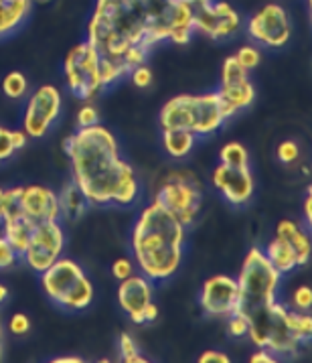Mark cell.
<instances>
[{
  "label": "cell",
  "mask_w": 312,
  "mask_h": 363,
  "mask_svg": "<svg viewBox=\"0 0 312 363\" xmlns=\"http://www.w3.org/2000/svg\"><path fill=\"white\" fill-rule=\"evenodd\" d=\"M193 33V9L186 0H96L85 41L101 59L122 63L130 47L152 51L165 41L186 45Z\"/></svg>",
  "instance_id": "6da1fadb"
},
{
  "label": "cell",
  "mask_w": 312,
  "mask_h": 363,
  "mask_svg": "<svg viewBox=\"0 0 312 363\" xmlns=\"http://www.w3.org/2000/svg\"><path fill=\"white\" fill-rule=\"evenodd\" d=\"M71 181L89 207H132L140 199L134 167L122 159L118 138L101 124L75 128L63 143Z\"/></svg>",
  "instance_id": "7a4b0ae2"
},
{
  "label": "cell",
  "mask_w": 312,
  "mask_h": 363,
  "mask_svg": "<svg viewBox=\"0 0 312 363\" xmlns=\"http://www.w3.org/2000/svg\"><path fill=\"white\" fill-rule=\"evenodd\" d=\"M186 228L158 199L142 207L130 232V254L140 274L152 282L172 278L184 256Z\"/></svg>",
  "instance_id": "3957f363"
},
{
  "label": "cell",
  "mask_w": 312,
  "mask_h": 363,
  "mask_svg": "<svg viewBox=\"0 0 312 363\" xmlns=\"http://www.w3.org/2000/svg\"><path fill=\"white\" fill-rule=\"evenodd\" d=\"M247 315V337L255 347H266L276 357H296L302 345L312 337V319L308 313H298L278 303L254 308Z\"/></svg>",
  "instance_id": "277c9868"
},
{
  "label": "cell",
  "mask_w": 312,
  "mask_h": 363,
  "mask_svg": "<svg viewBox=\"0 0 312 363\" xmlns=\"http://www.w3.org/2000/svg\"><path fill=\"white\" fill-rule=\"evenodd\" d=\"M227 122L217 91L181 94L165 102L158 114L162 130H189L197 138H207Z\"/></svg>",
  "instance_id": "5b68a950"
},
{
  "label": "cell",
  "mask_w": 312,
  "mask_h": 363,
  "mask_svg": "<svg viewBox=\"0 0 312 363\" xmlns=\"http://www.w3.org/2000/svg\"><path fill=\"white\" fill-rule=\"evenodd\" d=\"M41 289L47 298L65 311H85L94 303V282L79 262L61 256L41 272Z\"/></svg>",
  "instance_id": "8992f818"
},
{
  "label": "cell",
  "mask_w": 312,
  "mask_h": 363,
  "mask_svg": "<svg viewBox=\"0 0 312 363\" xmlns=\"http://www.w3.org/2000/svg\"><path fill=\"white\" fill-rule=\"evenodd\" d=\"M235 280L240 286V311L250 313L278 298L282 274L272 266L264 247L252 246L243 256L241 270Z\"/></svg>",
  "instance_id": "52a82bcc"
},
{
  "label": "cell",
  "mask_w": 312,
  "mask_h": 363,
  "mask_svg": "<svg viewBox=\"0 0 312 363\" xmlns=\"http://www.w3.org/2000/svg\"><path fill=\"white\" fill-rule=\"evenodd\" d=\"M155 197L184 228L197 221L203 207V187L191 171H172L167 174Z\"/></svg>",
  "instance_id": "ba28073f"
},
{
  "label": "cell",
  "mask_w": 312,
  "mask_h": 363,
  "mask_svg": "<svg viewBox=\"0 0 312 363\" xmlns=\"http://www.w3.org/2000/svg\"><path fill=\"white\" fill-rule=\"evenodd\" d=\"M63 75H65L67 89L77 100L89 102L91 98H96L104 89L101 57L96 51V47L87 41L75 45L63 61Z\"/></svg>",
  "instance_id": "9c48e42d"
},
{
  "label": "cell",
  "mask_w": 312,
  "mask_h": 363,
  "mask_svg": "<svg viewBox=\"0 0 312 363\" xmlns=\"http://www.w3.org/2000/svg\"><path fill=\"white\" fill-rule=\"evenodd\" d=\"M67 235L61 225V219H47L39 221L30 228L27 247L21 254V260L28 270L41 274L55 260H59L65 252Z\"/></svg>",
  "instance_id": "30bf717a"
},
{
  "label": "cell",
  "mask_w": 312,
  "mask_h": 363,
  "mask_svg": "<svg viewBox=\"0 0 312 363\" xmlns=\"http://www.w3.org/2000/svg\"><path fill=\"white\" fill-rule=\"evenodd\" d=\"M193 9V27L213 41L231 39L241 27L240 13L225 0H186Z\"/></svg>",
  "instance_id": "8fae6325"
},
{
  "label": "cell",
  "mask_w": 312,
  "mask_h": 363,
  "mask_svg": "<svg viewBox=\"0 0 312 363\" xmlns=\"http://www.w3.org/2000/svg\"><path fill=\"white\" fill-rule=\"evenodd\" d=\"M61 108H63V98L55 86L45 84L37 87L30 94L23 114V130L27 132L28 138L33 140L45 138L61 116Z\"/></svg>",
  "instance_id": "7c38bea8"
},
{
  "label": "cell",
  "mask_w": 312,
  "mask_h": 363,
  "mask_svg": "<svg viewBox=\"0 0 312 363\" xmlns=\"http://www.w3.org/2000/svg\"><path fill=\"white\" fill-rule=\"evenodd\" d=\"M245 29L254 43L268 47V49H280L284 45H288L292 37L290 16L278 2L264 4L254 16L247 18Z\"/></svg>",
  "instance_id": "4fadbf2b"
},
{
  "label": "cell",
  "mask_w": 312,
  "mask_h": 363,
  "mask_svg": "<svg viewBox=\"0 0 312 363\" xmlns=\"http://www.w3.org/2000/svg\"><path fill=\"white\" fill-rule=\"evenodd\" d=\"M199 306L211 319H227L240 311V286L238 280L227 274L209 277L199 292Z\"/></svg>",
  "instance_id": "5bb4252c"
},
{
  "label": "cell",
  "mask_w": 312,
  "mask_h": 363,
  "mask_svg": "<svg viewBox=\"0 0 312 363\" xmlns=\"http://www.w3.org/2000/svg\"><path fill=\"white\" fill-rule=\"evenodd\" d=\"M211 183L219 195L233 207H243L254 199L255 181L252 167H227L219 162L211 173Z\"/></svg>",
  "instance_id": "9a60e30c"
},
{
  "label": "cell",
  "mask_w": 312,
  "mask_h": 363,
  "mask_svg": "<svg viewBox=\"0 0 312 363\" xmlns=\"http://www.w3.org/2000/svg\"><path fill=\"white\" fill-rule=\"evenodd\" d=\"M11 193H13L16 209L30 223H39L47 219H61L59 195L53 189L43 187V185H21V187H13Z\"/></svg>",
  "instance_id": "2e32d148"
},
{
  "label": "cell",
  "mask_w": 312,
  "mask_h": 363,
  "mask_svg": "<svg viewBox=\"0 0 312 363\" xmlns=\"http://www.w3.org/2000/svg\"><path fill=\"white\" fill-rule=\"evenodd\" d=\"M152 296H155V282L148 280L144 274L134 272L132 277L120 280L118 305L134 325H146L144 323V311L152 303Z\"/></svg>",
  "instance_id": "e0dca14e"
},
{
  "label": "cell",
  "mask_w": 312,
  "mask_h": 363,
  "mask_svg": "<svg viewBox=\"0 0 312 363\" xmlns=\"http://www.w3.org/2000/svg\"><path fill=\"white\" fill-rule=\"evenodd\" d=\"M215 91L219 96V102H221L227 120L235 116L241 110L250 108L255 100V87L250 77L241 79V82H233V84H219Z\"/></svg>",
  "instance_id": "ac0fdd59"
},
{
  "label": "cell",
  "mask_w": 312,
  "mask_h": 363,
  "mask_svg": "<svg viewBox=\"0 0 312 363\" xmlns=\"http://www.w3.org/2000/svg\"><path fill=\"white\" fill-rule=\"evenodd\" d=\"M276 235L294 250L298 268H300V266H306V264L311 262L312 242L308 230H304L300 223L292 221V219H282V221L276 225Z\"/></svg>",
  "instance_id": "d6986e66"
},
{
  "label": "cell",
  "mask_w": 312,
  "mask_h": 363,
  "mask_svg": "<svg viewBox=\"0 0 312 363\" xmlns=\"http://www.w3.org/2000/svg\"><path fill=\"white\" fill-rule=\"evenodd\" d=\"M33 0H0V39L21 29L30 16Z\"/></svg>",
  "instance_id": "ffe728a7"
},
{
  "label": "cell",
  "mask_w": 312,
  "mask_h": 363,
  "mask_svg": "<svg viewBox=\"0 0 312 363\" xmlns=\"http://www.w3.org/2000/svg\"><path fill=\"white\" fill-rule=\"evenodd\" d=\"M264 252H266L268 260L272 262V266H274L282 277L290 274L292 270H296L298 268L294 250L288 246L284 240H280L278 235H274V240H269V244L264 247Z\"/></svg>",
  "instance_id": "44dd1931"
},
{
  "label": "cell",
  "mask_w": 312,
  "mask_h": 363,
  "mask_svg": "<svg viewBox=\"0 0 312 363\" xmlns=\"http://www.w3.org/2000/svg\"><path fill=\"white\" fill-rule=\"evenodd\" d=\"M197 145V136L189 130H162V148L170 159L181 160L191 155Z\"/></svg>",
  "instance_id": "7402d4cb"
},
{
  "label": "cell",
  "mask_w": 312,
  "mask_h": 363,
  "mask_svg": "<svg viewBox=\"0 0 312 363\" xmlns=\"http://www.w3.org/2000/svg\"><path fill=\"white\" fill-rule=\"evenodd\" d=\"M59 205H61V218L65 216L71 221L79 219L87 211L89 203L85 201L84 193L75 187V183L69 181L63 191H59Z\"/></svg>",
  "instance_id": "603a6c76"
},
{
  "label": "cell",
  "mask_w": 312,
  "mask_h": 363,
  "mask_svg": "<svg viewBox=\"0 0 312 363\" xmlns=\"http://www.w3.org/2000/svg\"><path fill=\"white\" fill-rule=\"evenodd\" d=\"M219 162L227 167H250V152L241 143H227L219 150Z\"/></svg>",
  "instance_id": "cb8c5ba5"
},
{
  "label": "cell",
  "mask_w": 312,
  "mask_h": 363,
  "mask_svg": "<svg viewBox=\"0 0 312 363\" xmlns=\"http://www.w3.org/2000/svg\"><path fill=\"white\" fill-rule=\"evenodd\" d=\"M28 91L27 75L23 72H11L4 75L2 79V94L11 100H21L25 98Z\"/></svg>",
  "instance_id": "d4e9b609"
},
{
  "label": "cell",
  "mask_w": 312,
  "mask_h": 363,
  "mask_svg": "<svg viewBox=\"0 0 312 363\" xmlns=\"http://www.w3.org/2000/svg\"><path fill=\"white\" fill-rule=\"evenodd\" d=\"M118 353H120V362L124 363H146L148 359L140 355V347L136 343V339L130 333H120L118 339Z\"/></svg>",
  "instance_id": "484cf974"
},
{
  "label": "cell",
  "mask_w": 312,
  "mask_h": 363,
  "mask_svg": "<svg viewBox=\"0 0 312 363\" xmlns=\"http://www.w3.org/2000/svg\"><path fill=\"white\" fill-rule=\"evenodd\" d=\"M247 329H250V320H247L245 313L235 311L233 315L227 317V333H229V337H233V339L247 337Z\"/></svg>",
  "instance_id": "4316f807"
},
{
  "label": "cell",
  "mask_w": 312,
  "mask_h": 363,
  "mask_svg": "<svg viewBox=\"0 0 312 363\" xmlns=\"http://www.w3.org/2000/svg\"><path fill=\"white\" fill-rule=\"evenodd\" d=\"M235 59L240 61L247 72H252V69H255L260 65L262 55H260V49L255 45H241L240 49H238V53H235Z\"/></svg>",
  "instance_id": "83f0119b"
},
{
  "label": "cell",
  "mask_w": 312,
  "mask_h": 363,
  "mask_svg": "<svg viewBox=\"0 0 312 363\" xmlns=\"http://www.w3.org/2000/svg\"><path fill=\"white\" fill-rule=\"evenodd\" d=\"M290 306L298 313H308L312 306V289L311 286H298L290 294Z\"/></svg>",
  "instance_id": "f1b7e54d"
},
{
  "label": "cell",
  "mask_w": 312,
  "mask_h": 363,
  "mask_svg": "<svg viewBox=\"0 0 312 363\" xmlns=\"http://www.w3.org/2000/svg\"><path fill=\"white\" fill-rule=\"evenodd\" d=\"M18 258V252L14 250L13 244L0 233V270H11L13 266H16Z\"/></svg>",
  "instance_id": "f546056e"
},
{
  "label": "cell",
  "mask_w": 312,
  "mask_h": 363,
  "mask_svg": "<svg viewBox=\"0 0 312 363\" xmlns=\"http://www.w3.org/2000/svg\"><path fill=\"white\" fill-rule=\"evenodd\" d=\"M276 157L282 164H294L300 157V146L294 140H284L276 148Z\"/></svg>",
  "instance_id": "4dcf8cb0"
},
{
  "label": "cell",
  "mask_w": 312,
  "mask_h": 363,
  "mask_svg": "<svg viewBox=\"0 0 312 363\" xmlns=\"http://www.w3.org/2000/svg\"><path fill=\"white\" fill-rule=\"evenodd\" d=\"M75 128H87V126H94L99 124V114L98 110L91 106V104H85L77 110V116H75Z\"/></svg>",
  "instance_id": "1f68e13d"
},
{
  "label": "cell",
  "mask_w": 312,
  "mask_h": 363,
  "mask_svg": "<svg viewBox=\"0 0 312 363\" xmlns=\"http://www.w3.org/2000/svg\"><path fill=\"white\" fill-rule=\"evenodd\" d=\"M128 77H130V82H132L134 86L140 87V89L152 86V72H150V67H148L146 63H142L138 67L130 69Z\"/></svg>",
  "instance_id": "d6a6232c"
},
{
  "label": "cell",
  "mask_w": 312,
  "mask_h": 363,
  "mask_svg": "<svg viewBox=\"0 0 312 363\" xmlns=\"http://www.w3.org/2000/svg\"><path fill=\"white\" fill-rule=\"evenodd\" d=\"M134 272H136V264L128 256H122V258L112 262V274L116 280H124V278L132 277Z\"/></svg>",
  "instance_id": "836d02e7"
},
{
  "label": "cell",
  "mask_w": 312,
  "mask_h": 363,
  "mask_svg": "<svg viewBox=\"0 0 312 363\" xmlns=\"http://www.w3.org/2000/svg\"><path fill=\"white\" fill-rule=\"evenodd\" d=\"M16 152V148L13 145V130L0 126V162L9 160Z\"/></svg>",
  "instance_id": "e575fe53"
},
{
  "label": "cell",
  "mask_w": 312,
  "mask_h": 363,
  "mask_svg": "<svg viewBox=\"0 0 312 363\" xmlns=\"http://www.w3.org/2000/svg\"><path fill=\"white\" fill-rule=\"evenodd\" d=\"M9 331L16 337H23L30 331V319L25 313H14L11 320H9Z\"/></svg>",
  "instance_id": "d590c367"
},
{
  "label": "cell",
  "mask_w": 312,
  "mask_h": 363,
  "mask_svg": "<svg viewBox=\"0 0 312 363\" xmlns=\"http://www.w3.org/2000/svg\"><path fill=\"white\" fill-rule=\"evenodd\" d=\"M199 363H229V355L223 353V351H217V349H209V351H205V353H201L199 355Z\"/></svg>",
  "instance_id": "8d00e7d4"
},
{
  "label": "cell",
  "mask_w": 312,
  "mask_h": 363,
  "mask_svg": "<svg viewBox=\"0 0 312 363\" xmlns=\"http://www.w3.org/2000/svg\"><path fill=\"white\" fill-rule=\"evenodd\" d=\"M250 362L252 363H274L278 362V357L274 355V353H269L266 347H257L254 355L250 357Z\"/></svg>",
  "instance_id": "74e56055"
},
{
  "label": "cell",
  "mask_w": 312,
  "mask_h": 363,
  "mask_svg": "<svg viewBox=\"0 0 312 363\" xmlns=\"http://www.w3.org/2000/svg\"><path fill=\"white\" fill-rule=\"evenodd\" d=\"M28 140H30V138H28V134L23 130V128H21V130H13V145H14V148H16V150L25 148Z\"/></svg>",
  "instance_id": "f35d334b"
},
{
  "label": "cell",
  "mask_w": 312,
  "mask_h": 363,
  "mask_svg": "<svg viewBox=\"0 0 312 363\" xmlns=\"http://www.w3.org/2000/svg\"><path fill=\"white\" fill-rule=\"evenodd\" d=\"M304 221H306V225L311 228L312 223V189L308 187V191H306V197H304Z\"/></svg>",
  "instance_id": "ab89813d"
},
{
  "label": "cell",
  "mask_w": 312,
  "mask_h": 363,
  "mask_svg": "<svg viewBox=\"0 0 312 363\" xmlns=\"http://www.w3.org/2000/svg\"><path fill=\"white\" fill-rule=\"evenodd\" d=\"M158 313H160V311H158V306H156L155 301H152L150 305L146 306V311H144V323H146V325H148V323H155V320L158 319Z\"/></svg>",
  "instance_id": "60d3db41"
},
{
  "label": "cell",
  "mask_w": 312,
  "mask_h": 363,
  "mask_svg": "<svg viewBox=\"0 0 312 363\" xmlns=\"http://www.w3.org/2000/svg\"><path fill=\"white\" fill-rule=\"evenodd\" d=\"M53 363H84L82 357H77V355H67V357H53L51 359Z\"/></svg>",
  "instance_id": "b9f144b4"
},
{
  "label": "cell",
  "mask_w": 312,
  "mask_h": 363,
  "mask_svg": "<svg viewBox=\"0 0 312 363\" xmlns=\"http://www.w3.org/2000/svg\"><path fill=\"white\" fill-rule=\"evenodd\" d=\"M4 349H6V337H4V327L0 323V362L4 359Z\"/></svg>",
  "instance_id": "7bdbcfd3"
},
{
  "label": "cell",
  "mask_w": 312,
  "mask_h": 363,
  "mask_svg": "<svg viewBox=\"0 0 312 363\" xmlns=\"http://www.w3.org/2000/svg\"><path fill=\"white\" fill-rule=\"evenodd\" d=\"M9 294H11V292H9V286L0 282V305H2V303H6Z\"/></svg>",
  "instance_id": "ee69618b"
},
{
  "label": "cell",
  "mask_w": 312,
  "mask_h": 363,
  "mask_svg": "<svg viewBox=\"0 0 312 363\" xmlns=\"http://www.w3.org/2000/svg\"><path fill=\"white\" fill-rule=\"evenodd\" d=\"M2 216H4V189L0 187V223H2Z\"/></svg>",
  "instance_id": "f6af8a7d"
},
{
  "label": "cell",
  "mask_w": 312,
  "mask_h": 363,
  "mask_svg": "<svg viewBox=\"0 0 312 363\" xmlns=\"http://www.w3.org/2000/svg\"><path fill=\"white\" fill-rule=\"evenodd\" d=\"M33 2H37V4H49V2H53V0H33Z\"/></svg>",
  "instance_id": "bcb514c9"
}]
</instances>
